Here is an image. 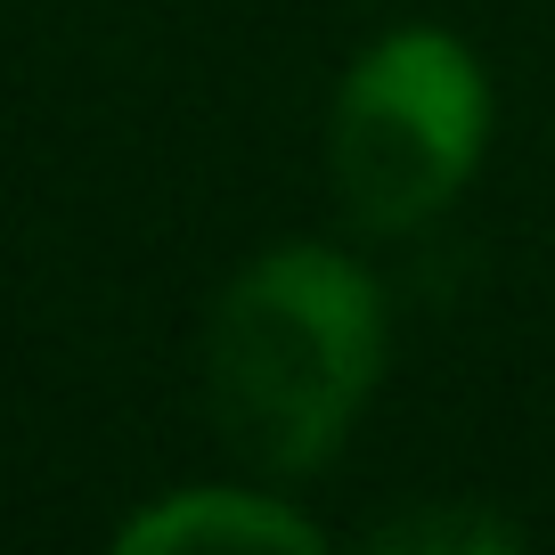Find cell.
<instances>
[{
  "mask_svg": "<svg viewBox=\"0 0 555 555\" xmlns=\"http://www.w3.org/2000/svg\"><path fill=\"white\" fill-rule=\"evenodd\" d=\"M384 376V295L344 245H270L205 319V409L261 482H302L351 441Z\"/></svg>",
  "mask_w": 555,
  "mask_h": 555,
  "instance_id": "1",
  "label": "cell"
},
{
  "mask_svg": "<svg viewBox=\"0 0 555 555\" xmlns=\"http://www.w3.org/2000/svg\"><path fill=\"white\" fill-rule=\"evenodd\" d=\"M490 147V74L441 25H392L351 57L327 115V172L360 229L409 237L466 196Z\"/></svg>",
  "mask_w": 555,
  "mask_h": 555,
  "instance_id": "2",
  "label": "cell"
},
{
  "mask_svg": "<svg viewBox=\"0 0 555 555\" xmlns=\"http://www.w3.org/2000/svg\"><path fill=\"white\" fill-rule=\"evenodd\" d=\"M122 555H319L327 539H319V522H302L286 499H270V490H172V499L139 506L131 522L115 531Z\"/></svg>",
  "mask_w": 555,
  "mask_h": 555,
  "instance_id": "3",
  "label": "cell"
},
{
  "mask_svg": "<svg viewBox=\"0 0 555 555\" xmlns=\"http://www.w3.org/2000/svg\"><path fill=\"white\" fill-rule=\"evenodd\" d=\"M376 547H457V555H482V547H515V531L506 522H490V515H409V522H384L376 531Z\"/></svg>",
  "mask_w": 555,
  "mask_h": 555,
  "instance_id": "4",
  "label": "cell"
}]
</instances>
